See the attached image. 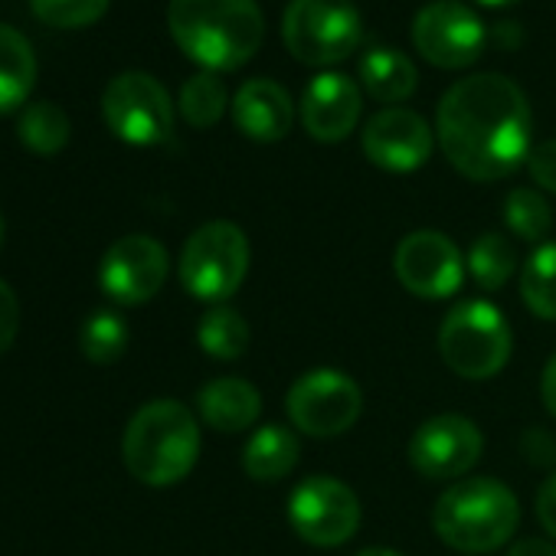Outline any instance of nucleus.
<instances>
[{"instance_id":"nucleus-13","label":"nucleus","mask_w":556,"mask_h":556,"mask_svg":"<svg viewBox=\"0 0 556 556\" xmlns=\"http://www.w3.org/2000/svg\"><path fill=\"white\" fill-rule=\"evenodd\" d=\"M409 465L429 481H462L484 452L481 429L462 413L426 419L409 439Z\"/></svg>"},{"instance_id":"nucleus-31","label":"nucleus","mask_w":556,"mask_h":556,"mask_svg":"<svg viewBox=\"0 0 556 556\" xmlns=\"http://www.w3.org/2000/svg\"><path fill=\"white\" fill-rule=\"evenodd\" d=\"M21 331V302L14 295V289L0 278V354H4Z\"/></svg>"},{"instance_id":"nucleus-9","label":"nucleus","mask_w":556,"mask_h":556,"mask_svg":"<svg viewBox=\"0 0 556 556\" xmlns=\"http://www.w3.org/2000/svg\"><path fill=\"white\" fill-rule=\"evenodd\" d=\"M102 115L112 135L135 148L164 144L174 131V102L148 73H122L102 92Z\"/></svg>"},{"instance_id":"nucleus-19","label":"nucleus","mask_w":556,"mask_h":556,"mask_svg":"<svg viewBox=\"0 0 556 556\" xmlns=\"http://www.w3.org/2000/svg\"><path fill=\"white\" fill-rule=\"evenodd\" d=\"M302 458L299 435L286 426H258L242 448V471L252 481H282L295 471Z\"/></svg>"},{"instance_id":"nucleus-18","label":"nucleus","mask_w":556,"mask_h":556,"mask_svg":"<svg viewBox=\"0 0 556 556\" xmlns=\"http://www.w3.org/2000/svg\"><path fill=\"white\" fill-rule=\"evenodd\" d=\"M197 413L216 432H245L262 416V393L242 377H219L200 387Z\"/></svg>"},{"instance_id":"nucleus-26","label":"nucleus","mask_w":556,"mask_h":556,"mask_svg":"<svg viewBox=\"0 0 556 556\" xmlns=\"http://www.w3.org/2000/svg\"><path fill=\"white\" fill-rule=\"evenodd\" d=\"M226 105H229V92L216 73L200 70L180 86L177 109H180L184 122L193 128H213L226 115Z\"/></svg>"},{"instance_id":"nucleus-4","label":"nucleus","mask_w":556,"mask_h":556,"mask_svg":"<svg viewBox=\"0 0 556 556\" xmlns=\"http://www.w3.org/2000/svg\"><path fill=\"white\" fill-rule=\"evenodd\" d=\"M125 468L151 488L184 481L200 458V422L177 400L141 406L122 439Z\"/></svg>"},{"instance_id":"nucleus-23","label":"nucleus","mask_w":556,"mask_h":556,"mask_svg":"<svg viewBox=\"0 0 556 556\" xmlns=\"http://www.w3.org/2000/svg\"><path fill=\"white\" fill-rule=\"evenodd\" d=\"M520 302L540 321H556V242H540L520 268Z\"/></svg>"},{"instance_id":"nucleus-36","label":"nucleus","mask_w":556,"mask_h":556,"mask_svg":"<svg viewBox=\"0 0 556 556\" xmlns=\"http://www.w3.org/2000/svg\"><path fill=\"white\" fill-rule=\"evenodd\" d=\"M478 4H484V8H510V4H517V0H478Z\"/></svg>"},{"instance_id":"nucleus-24","label":"nucleus","mask_w":556,"mask_h":556,"mask_svg":"<svg viewBox=\"0 0 556 556\" xmlns=\"http://www.w3.org/2000/svg\"><path fill=\"white\" fill-rule=\"evenodd\" d=\"M249 325L236 308L213 305L197 325V344L213 361H239L249 351Z\"/></svg>"},{"instance_id":"nucleus-1","label":"nucleus","mask_w":556,"mask_h":556,"mask_svg":"<svg viewBox=\"0 0 556 556\" xmlns=\"http://www.w3.org/2000/svg\"><path fill=\"white\" fill-rule=\"evenodd\" d=\"M435 138L448 164L478 184H494L520 170L533 151L530 102L501 73L458 79L439 102Z\"/></svg>"},{"instance_id":"nucleus-7","label":"nucleus","mask_w":556,"mask_h":556,"mask_svg":"<svg viewBox=\"0 0 556 556\" xmlns=\"http://www.w3.org/2000/svg\"><path fill=\"white\" fill-rule=\"evenodd\" d=\"M282 40L305 66H338L361 47L364 21L354 0H289Z\"/></svg>"},{"instance_id":"nucleus-21","label":"nucleus","mask_w":556,"mask_h":556,"mask_svg":"<svg viewBox=\"0 0 556 556\" xmlns=\"http://www.w3.org/2000/svg\"><path fill=\"white\" fill-rule=\"evenodd\" d=\"M361 83L370 99H377L383 105H396L416 92L419 73L406 53L390 50V47H374L361 56Z\"/></svg>"},{"instance_id":"nucleus-14","label":"nucleus","mask_w":556,"mask_h":556,"mask_svg":"<svg viewBox=\"0 0 556 556\" xmlns=\"http://www.w3.org/2000/svg\"><path fill=\"white\" fill-rule=\"evenodd\" d=\"M167 271H170L167 249L154 236L135 232V236H122L105 252L99 265V286L112 302L135 308L151 302L164 289Z\"/></svg>"},{"instance_id":"nucleus-6","label":"nucleus","mask_w":556,"mask_h":556,"mask_svg":"<svg viewBox=\"0 0 556 556\" xmlns=\"http://www.w3.org/2000/svg\"><path fill=\"white\" fill-rule=\"evenodd\" d=\"M249 239L245 232L229 219L203 223L180 252L177 271L184 289L210 305H223L239 292L249 271Z\"/></svg>"},{"instance_id":"nucleus-2","label":"nucleus","mask_w":556,"mask_h":556,"mask_svg":"<svg viewBox=\"0 0 556 556\" xmlns=\"http://www.w3.org/2000/svg\"><path fill=\"white\" fill-rule=\"evenodd\" d=\"M167 30L206 73H232L258 53L265 17L255 0H170Z\"/></svg>"},{"instance_id":"nucleus-32","label":"nucleus","mask_w":556,"mask_h":556,"mask_svg":"<svg viewBox=\"0 0 556 556\" xmlns=\"http://www.w3.org/2000/svg\"><path fill=\"white\" fill-rule=\"evenodd\" d=\"M536 520L540 527L556 540V471L543 478V484L536 488V501H533Z\"/></svg>"},{"instance_id":"nucleus-5","label":"nucleus","mask_w":556,"mask_h":556,"mask_svg":"<svg viewBox=\"0 0 556 556\" xmlns=\"http://www.w3.org/2000/svg\"><path fill=\"white\" fill-rule=\"evenodd\" d=\"M514 351V334L504 312L484 299L458 302L439 325V354L462 380L497 377Z\"/></svg>"},{"instance_id":"nucleus-17","label":"nucleus","mask_w":556,"mask_h":556,"mask_svg":"<svg viewBox=\"0 0 556 556\" xmlns=\"http://www.w3.org/2000/svg\"><path fill=\"white\" fill-rule=\"evenodd\" d=\"M236 128L258 144L282 141L295 125V102L289 89L275 79H249L232 96Z\"/></svg>"},{"instance_id":"nucleus-35","label":"nucleus","mask_w":556,"mask_h":556,"mask_svg":"<svg viewBox=\"0 0 556 556\" xmlns=\"http://www.w3.org/2000/svg\"><path fill=\"white\" fill-rule=\"evenodd\" d=\"M354 556H403V553L400 549H390V546H367V549H361Z\"/></svg>"},{"instance_id":"nucleus-22","label":"nucleus","mask_w":556,"mask_h":556,"mask_svg":"<svg viewBox=\"0 0 556 556\" xmlns=\"http://www.w3.org/2000/svg\"><path fill=\"white\" fill-rule=\"evenodd\" d=\"M465 268L481 292H497L510 282L514 271H517V249L507 236L484 232L471 242V249L465 255Z\"/></svg>"},{"instance_id":"nucleus-25","label":"nucleus","mask_w":556,"mask_h":556,"mask_svg":"<svg viewBox=\"0 0 556 556\" xmlns=\"http://www.w3.org/2000/svg\"><path fill=\"white\" fill-rule=\"evenodd\" d=\"M17 135L21 141L34 151V154H60L70 144L73 125L70 115L56 105V102H34L21 112L17 118Z\"/></svg>"},{"instance_id":"nucleus-30","label":"nucleus","mask_w":556,"mask_h":556,"mask_svg":"<svg viewBox=\"0 0 556 556\" xmlns=\"http://www.w3.org/2000/svg\"><path fill=\"white\" fill-rule=\"evenodd\" d=\"M527 170L533 177V184L546 193H556V138L533 144L530 157H527Z\"/></svg>"},{"instance_id":"nucleus-8","label":"nucleus","mask_w":556,"mask_h":556,"mask_svg":"<svg viewBox=\"0 0 556 556\" xmlns=\"http://www.w3.org/2000/svg\"><path fill=\"white\" fill-rule=\"evenodd\" d=\"M286 413L302 435L338 439L357 426L364 413V390L338 367H315L289 387Z\"/></svg>"},{"instance_id":"nucleus-11","label":"nucleus","mask_w":556,"mask_h":556,"mask_svg":"<svg viewBox=\"0 0 556 556\" xmlns=\"http://www.w3.org/2000/svg\"><path fill=\"white\" fill-rule=\"evenodd\" d=\"M393 271H396V282L413 299L442 302L462 289L468 268H465L458 245L445 232L416 229L400 239L393 252Z\"/></svg>"},{"instance_id":"nucleus-12","label":"nucleus","mask_w":556,"mask_h":556,"mask_svg":"<svg viewBox=\"0 0 556 556\" xmlns=\"http://www.w3.org/2000/svg\"><path fill=\"white\" fill-rule=\"evenodd\" d=\"M413 43L439 70H465L481 60L488 27L462 0H432L413 21Z\"/></svg>"},{"instance_id":"nucleus-27","label":"nucleus","mask_w":556,"mask_h":556,"mask_svg":"<svg viewBox=\"0 0 556 556\" xmlns=\"http://www.w3.org/2000/svg\"><path fill=\"white\" fill-rule=\"evenodd\" d=\"M504 223L517 239L543 242L549 226H553V213H549V203H546V197L540 190L514 187L504 197Z\"/></svg>"},{"instance_id":"nucleus-10","label":"nucleus","mask_w":556,"mask_h":556,"mask_svg":"<svg viewBox=\"0 0 556 556\" xmlns=\"http://www.w3.org/2000/svg\"><path fill=\"white\" fill-rule=\"evenodd\" d=\"M364 520L361 497L351 484L331 478V475H312L295 484L289 494V523L292 530L321 549L344 546Z\"/></svg>"},{"instance_id":"nucleus-33","label":"nucleus","mask_w":556,"mask_h":556,"mask_svg":"<svg viewBox=\"0 0 556 556\" xmlns=\"http://www.w3.org/2000/svg\"><path fill=\"white\" fill-rule=\"evenodd\" d=\"M540 400H543V409L556 419V354L543 364V374H540Z\"/></svg>"},{"instance_id":"nucleus-29","label":"nucleus","mask_w":556,"mask_h":556,"mask_svg":"<svg viewBox=\"0 0 556 556\" xmlns=\"http://www.w3.org/2000/svg\"><path fill=\"white\" fill-rule=\"evenodd\" d=\"M112 0H30V11L40 24L56 30H79L99 24Z\"/></svg>"},{"instance_id":"nucleus-3","label":"nucleus","mask_w":556,"mask_h":556,"mask_svg":"<svg viewBox=\"0 0 556 556\" xmlns=\"http://www.w3.org/2000/svg\"><path fill=\"white\" fill-rule=\"evenodd\" d=\"M432 527L455 553H494L517 533L520 501L497 478H462L439 494Z\"/></svg>"},{"instance_id":"nucleus-28","label":"nucleus","mask_w":556,"mask_h":556,"mask_svg":"<svg viewBox=\"0 0 556 556\" xmlns=\"http://www.w3.org/2000/svg\"><path fill=\"white\" fill-rule=\"evenodd\" d=\"M79 344L92 364L109 367L122 361V354L128 351V325L115 312H92L79 331Z\"/></svg>"},{"instance_id":"nucleus-37","label":"nucleus","mask_w":556,"mask_h":556,"mask_svg":"<svg viewBox=\"0 0 556 556\" xmlns=\"http://www.w3.org/2000/svg\"><path fill=\"white\" fill-rule=\"evenodd\" d=\"M4 232H8V226H4V216H0V245H4Z\"/></svg>"},{"instance_id":"nucleus-34","label":"nucleus","mask_w":556,"mask_h":556,"mask_svg":"<svg viewBox=\"0 0 556 556\" xmlns=\"http://www.w3.org/2000/svg\"><path fill=\"white\" fill-rule=\"evenodd\" d=\"M507 556H556V546L549 540H540V536H527V540H517Z\"/></svg>"},{"instance_id":"nucleus-16","label":"nucleus","mask_w":556,"mask_h":556,"mask_svg":"<svg viewBox=\"0 0 556 556\" xmlns=\"http://www.w3.org/2000/svg\"><path fill=\"white\" fill-rule=\"evenodd\" d=\"M364 112L361 86L344 73H318L302 92V125L321 144L344 141Z\"/></svg>"},{"instance_id":"nucleus-20","label":"nucleus","mask_w":556,"mask_h":556,"mask_svg":"<svg viewBox=\"0 0 556 556\" xmlns=\"http://www.w3.org/2000/svg\"><path fill=\"white\" fill-rule=\"evenodd\" d=\"M37 86V53L30 40L11 27L0 24V115L21 109Z\"/></svg>"},{"instance_id":"nucleus-15","label":"nucleus","mask_w":556,"mask_h":556,"mask_svg":"<svg viewBox=\"0 0 556 556\" xmlns=\"http://www.w3.org/2000/svg\"><path fill=\"white\" fill-rule=\"evenodd\" d=\"M361 148L374 167L387 174H413L432 157L435 131L413 109H383L364 125Z\"/></svg>"}]
</instances>
